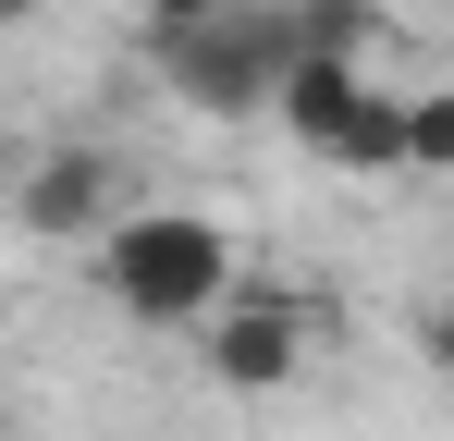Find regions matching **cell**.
Listing matches in <instances>:
<instances>
[{
	"label": "cell",
	"mask_w": 454,
	"mask_h": 441,
	"mask_svg": "<svg viewBox=\"0 0 454 441\" xmlns=\"http://www.w3.org/2000/svg\"><path fill=\"white\" fill-rule=\"evenodd\" d=\"M98 294H111L136 331H197L233 294V233L209 209H123L98 233Z\"/></svg>",
	"instance_id": "obj_1"
},
{
	"label": "cell",
	"mask_w": 454,
	"mask_h": 441,
	"mask_svg": "<svg viewBox=\"0 0 454 441\" xmlns=\"http://www.w3.org/2000/svg\"><path fill=\"white\" fill-rule=\"evenodd\" d=\"M295 50H307L295 0H233V12H209V25H184L172 50H148V62H160V86H172L197 123H270Z\"/></svg>",
	"instance_id": "obj_2"
},
{
	"label": "cell",
	"mask_w": 454,
	"mask_h": 441,
	"mask_svg": "<svg viewBox=\"0 0 454 441\" xmlns=\"http://www.w3.org/2000/svg\"><path fill=\"white\" fill-rule=\"evenodd\" d=\"M197 356H209V380L222 392H283L307 368V294L283 282H233L209 319H197Z\"/></svg>",
	"instance_id": "obj_3"
},
{
	"label": "cell",
	"mask_w": 454,
	"mask_h": 441,
	"mask_svg": "<svg viewBox=\"0 0 454 441\" xmlns=\"http://www.w3.org/2000/svg\"><path fill=\"white\" fill-rule=\"evenodd\" d=\"M12 220H25L37 245H98V233L123 220V159H111V147H50V159H25V172H12Z\"/></svg>",
	"instance_id": "obj_4"
},
{
	"label": "cell",
	"mask_w": 454,
	"mask_h": 441,
	"mask_svg": "<svg viewBox=\"0 0 454 441\" xmlns=\"http://www.w3.org/2000/svg\"><path fill=\"white\" fill-rule=\"evenodd\" d=\"M356 98H369V62H356V50H295V62H283V98H270V123H283L295 147H332Z\"/></svg>",
	"instance_id": "obj_5"
},
{
	"label": "cell",
	"mask_w": 454,
	"mask_h": 441,
	"mask_svg": "<svg viewBox=\"0 0 454 441\" xmlns=\"http://www.w3.org/2000/svg\"><path fill=\"white\" fill-rule=\"evenodd\" d=\"M319 159H332V172H405V98H393V86H369Z\"/></svg>",
	"instance_id": "obj_6"
},
{
	"label": "cell",
	"mask_w": 454,
	"mask_h": 441,
	"mask_svg": "<svg viewBox=\"0 0 454 441\" xmlns=\"http://www.w3.org/2000/svg\"><path fill=\"white\" fill-rule=\"evenodd\" d=\"M405 172H454V86L405 98Z\"/></svg>",
	"instance_id": "obj_7"
},
{
	"label": "cell",
	"mask_w": 454,
	"mask_h": 441,
	"mask_svg": "<svg viewBox=\"0 0 454 441\" xmlns=\"http://www.w3.org/2000/svg\"><path fill=\"white\" fill-rule=\"evenodd\" d=\"M295 25H307V50H369L380 0H295Z\"/></svg>",
	"instance_id": "obj_8"
},
{
	"label": "cell",
	"mask_w": 454,
	"mask_h": 441,
	"mask_svg": "<svg viewBox=\"0 0 454 441\" xmlns=\"http://www.w3.org/2000/svg\"><path fill=\"white\" fill-rule=\"evenodd\" d=\"M209 12H233V0H148L136 25H148V50H172V37H184V25H209Z\"/></svg>",
	"instance_id": "obj_9"
},
{
	"label": "cell",
	"mask_w": 454,
	"mask_h": 441,
	"mask_svg": "<svg viewBox=\"0 0 454 441\" xmlns=\"http://www.w3.org/2000/svg\"><path fill=\"white\" fill-rule=\"evenodd\" d=\"M418 356L454 380V294H430V306H418Z\"/></svg>",
	"instance_id": "obj_10"
},
{
	"label": "cell",
	"mask_w": 454,
	"mask_h": 441,
	"mask_svg": "<svg viewBox=\"0 0 454 441\" xmlns=\"http://www.w3.org/2000/svg\"><path fill=\"white\" fill-rule=\"evenodd\" d=\"M0 25H37V0H0Z\"/></svg>",
	"instance_id": "obj_11"
}]
</instances>
